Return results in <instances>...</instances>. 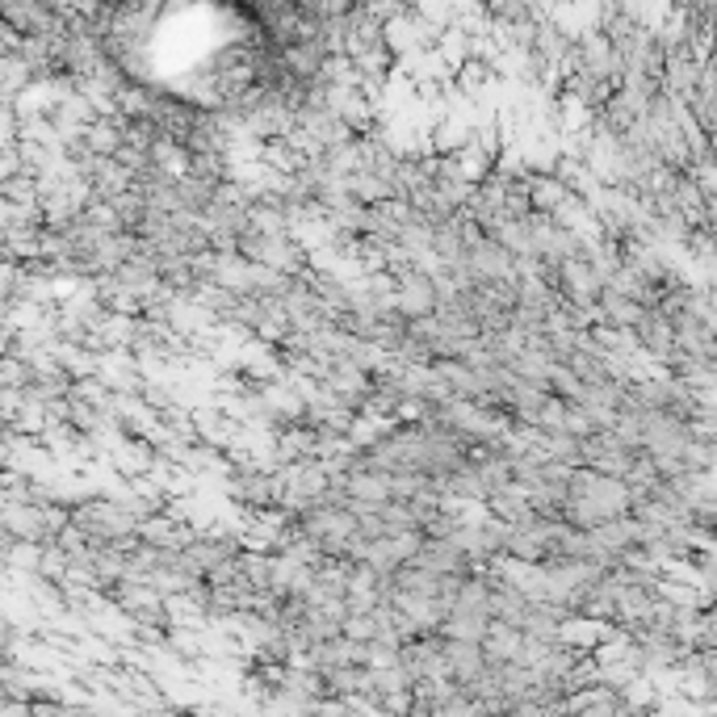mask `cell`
Returning <instances> with one entry per match:
<instances>
[{"instance_id":"21","label":"cell","mask_w":717,"mask_h":717,"mask_svg":"<svg viewBox=\"0 0 717 717\" xmlns=\"http://www.w3.org/2000/svg\"><path fill=\"white\" fill-rule=\"evenodd\" d=\"M344 496L357 503H369V508H383V503H390V478L378 475V470H357L344 482Z\"/></svg>"},{"instance_id":"8","label":"cell","mask_w":717,"mask_h":717,"mask_svg":"<svg viewBox=\"0 0 717 717\" xmlns=\"http://www.w3.org/2000/svg\"><path fill=\"white\" fill-rule=\"evenodd\" d=\"M634 340H638V353L650 357L655 365H668L671 353H675V335H671V323L659 311H646L634 328Z\"/></svg>"},{"instance_id":"32","label":"cell","mask_w":717,"mask_h":717,"mask_svg":"<svg viewBox=\"0 0 717 717\" xmlns=\"http://www.w3.org/2000/svg\"><path fill=\"white\" fill-rule=\"evenodd\" d=\"M432 717H482V709H478L470 696H462L454 688L441 705H432Z\"/></svg>"},{"instance_id":"15","label":"cell","mask_w":717,"mask_h":717,"mask_svg":"<svg viewBox=\"0 0 717 717\" xmlns=\"http://www.w3.org/2000/svg\"><path fill=\"white\" fill-rule=\"evenodd\" d=\"M89 190H93V202H114V197L135 190V177L118 160H96L93 172H89Z\"/></svg>"},{"instance_id":"10","label":"cell","mask_w":717,"mask_h":717,"mask_svg":"<svg viewBox=\"0 0 717 717\" xmlns=\"http://www.w3.org/2000/svg\"><path fill=\"white\" fill-rule=\"evenodd\" d=\"M487 512H491V521H500V525H508V528H525L537 521V516H533V503H528V496L516 482L503 487V491H496V496L487 500Z\"/></svg>"},{"instance_id":"30","label":"cell","mask_w":717,"mask_h":717,"mask_svg":"<svg viewBox=\"0 0 717 717\" xmlns=\"http://www.w3.org/2000/svg\"><path fill=\"white\" fill-rule=\"evenodd\" d=\"M139 403H144L147 411H156V416H164L168 407H177L181 399H177V386H168V383H144V390H139Z\"/></svg>"},{"instance_id":"34","label":"cell","mask_w":717,"mask_h":717,"mask_svg":"<svg viewBox=\"0 0 717 717\" xmlns=\"http://www.w3.org/2000/svg\"><path fill=\"white\" fill-rule=\"evenodd\" d=\"M361 13L374 25H390L395 18H403L407 4H399V0H369V4H361Z\"/></svg>"},{"instance_id":"27","label":"cell","mask_w":717,"mask_h":717,"mask_svg":"<svg viewBox=\"0 0 717 717\" xmlns=\"http://www.w3.org/2000/svg\"><path fill=\"white\" fill-rule=\"evenodd\" d=\"M340 638H349V642H357V646L378 642V617H374V613H349L344 625H340Z\"/></svg>"},{"instance_id":"20","label":"cell","mask_w":717,"mask_h":717,"mask_svg":"<svg viewBox=\"0 0 717 717\" xmlns=\"http://www.w3.org/2000/svg\"><path fill=\"white\" fill-rule=\"evenodd\" d=\"M525 197H528V210L533 215H546L550 218L558 206H562V197H567V190L554 181L550 172H528L525 177Z\"/></svg>"},{"instance_id":"28","label":"cell","mask_w":717,"mask_h":717,"mask_svg":"<svg viewBox=\"0 0 717 717\" xmlns=\"http://www.w3.org/2000/svg\"><path fill=\"white\" fill-rule=\"evenodd\" d=\"M110 206H114V215H118L122 231H130V236H135V231H139V223H144V215H147L144 197L130 190V193H122V197H114Z\"/></svg>"},{"instance_id":"14","label":"cell","mask_w":717,"mask_h":717,"mask_svg":"<svg viewBox=\"0 0 717 717\" xmlns=\"http://www.w3.org/2000/svg\"><path fill=\"white\" fill-rule=\"evenodd\" d=\"M528 613V600L516 592V588H508V583H491V592H487V617L496 625H508V629H521Z\"/></svg>"},{"instance_id":"16","label":"cell","mask_w":717,"mask_h":717,"mask_svg":"<svg viewBox=\"0 0 717 717\" xmlns=\"http://www.w3.org/2000/svg\"><path fill=\"white\" fill-rule=\"evenodd\" d=\"M482 668H487V659L475 642H445V671H449L454 688H466Z\"/></svg>"},{"instance_id":"11","label":"cell","mask_w":717,"mask_h":717,"mask_svg":"<svg viewBox=\"0 0 717 717\" xmlns=\"http://www.w3.org/2000/svg\"><path fill=\"white\" fill-rule=\"evenodd\" d=\"M210 286L243 298L248 286H252V264L243 261L239 252H215V261H210Z\"/></svg>"},{"instance_id":"24","label":"cell","mask_w":717,"mask_h":717,"mask_svg":"<svg viewBox=\"0 0 717 717\" xmlns=\"http://www.w3.org/2000/svg\"><path fill=\"white\" fill-rule=\"evenodd\" d=\"M487 629H491L487 617H475V613H449L436 634H441L445 642H475L478 646L482 638H487Z\"/></svg>"},{"instance_id":"31","label":"cell","mask_w":717,"mask_h":717,"mask_svg":"<svg viewBox=\"0 0 717 717\" xmlns=\"http://www.w3.org/2000/svg\"><path fill=\"white\" fill-rule=\"evenodd\" d=\"M80 218H84L93 231H101V236H118V231H122L118 215H114V206H110V202H89Z\"/></svg>"},{"instance_id":"12","label":"cell","mask_w":717,"mask_h":717,"mask_svg":"<svg viewBox=\"0 0 717 717\" xmlns=\"http://www.w3.org/2000/svg\"><path fill=\"white\" fill-rule=\"evenodd\" d=\"M273 457H277V466L315 462V429H307V424L277 429V432H273Z\"/></svg>"},{"instance_id":"26","label":"cell","mask_w":717,"mask_h":717,"mask_svg":"<svg viewBox=\"0 0 717 717\" xmlns=\"http://www.w3.org/2000/svg\"><path fill=\"white\" fill-rule=\"evenodd\" d=\"M680 466H684V470H714V466H717V441L688 436V445L680 449Z\"/></svg>"},{"instance_id":"9","label":"cell","mask_w":717,"mask_h":717,"mask_svg":"<svg viewBox=\"0 0 717 717\" xmlns=\"http://www.w3.org/2000/svg\"><path fill=\"white\" fill-rule=\"evenodd\" d=\"M478 650H482L487 668H512V663L525 659V634L491 622V629H487V638L478 642Z\"/></svg>"},{"instance_id":"25","label":"cell","mask_w":717,"mask_h":717,"mask_svg":"<svg viewBox=\"0 0 717 717\" xmlns=\"http://www.w3.org/2000/svg\"><path fill=\"white\" fill-rule=\"evenodd\" d=\"M390 500L395 503H411L416 496H424L432 491V478L420 475V470H390Z\"/></svg>"},{"instance_id":"5","label":"cell","mask_w":717,"mask_h":717,"mask_svg":"<svg viewBox=\"0 0 717 717\" xmlns=\"http://www.w3.org/2000/svg\"><path fill=\"white\" fill-rule=\"evenodd\" d=\"M96 383L105 386L114 399H139V390H144V374H139V365L135 357L118 349V353H105L101 365H96Z\"/></svg>"},{"instance_id":"2","label":"cell","mask_w":717,"mask_h":717,"mask_svg":"<svg viewBox=\"0 0 717 717\" xmlns=\"http://www.w3.org/2000/svg\"><path fill=\"white\" fill-rule=\"evenodd\" d=\"M688 445V424L675 420L668 411H646L642 420V454L646 457H680V449Z\"/></svg>"},{"instance_id":"18","label":"cell","mask_w":717,"mask_h":717,"mask_svg":"<svg viewBox=\"0 0 717 717\" xmlns=\"http://www.w3.org/2000/svg\"><path fill=\"white\" fill-rule=\"evenodd\" d=\"M596 315L604 328H622V332H634L638 328V319H642V307L638 303H629L622 294H613V289H604L596 298Z\"/></svg>"},{"instance_id":"6","label":"cell","mask_w":717,"mask_h":717,"mask_svg":"<svg viewBox=\"0 0 717 717\" xmlns=\"http://www.w3.org/2000/svg\"><path fill=\"white\" fill-rule=\"evenodd\" d=\"M462 264L470 269L475 282H516V273H512V257H508L503 248H496L487 236L466 248Z\"/></svg>"},{"instance_id":"35","label":"cell","mask_w":717,"mask_h":717,"mask_svg":"<svg viewBox=\"0 0 717 717\" xmlns=\"http://www.w3.org/2000/svg\"><path fill=\"white\" fill-rule=\"evenodd\" d=\"M18 130L22 122L13 114V101H0V147H18Z\"/></svg>"},{"instance_id":"4","label":"cell","mask_w":717,"mask_h":717,"mask_svg":"<svg viewBox=\"0 0 717 717\" xmlns=\"http://www.w3.org/2000/svg\"><path fill=\"white\" fill-rule=\"evenodd\" d=\"M571 47H574V38L558 22H550V18H542V22H537V30H533V43H528L533 59H537V64H546V68L558 72V76L571 68Z\"/></svg>"},{"instance_id":"17","label":"cell","mask_w":717,"mask_h":717,"mask_svg":"<svg viewBox=\"0 0 717 717\" xmlns=\"http://www.w3.org/2000/svg\"><path fill=\"white\" fill-rule=\"evenodd\" d=\"M323 47L319 43H294V47L282 50V72L289 76V80H303V84H315V76H319V68H323Z\"/></svg>"},{"instance_id":"23","label":"cell","mask_w":717,"mask_h":717,"mask_svg":"<svg viewBox=\"0 0 717 717\" xmlns=\"http://www.w3.org/2000/svg\"><path fill=\"white\" fill-rule=\"evenodd\" d=\"M147 160L156 172H164L172 181H181V177H190V151L181 144H172V139H156L151 151H147Z\"/></svg>"},{"instance_id":"7","label":"cell","mask_w":717,"mask_h":717,"mask_svg":"<svg viewBox=\"0 0 717 717\" xmlns=\"http://www.w3.org/2000/svg\"><path fill=\"white\" fill-rule=\"evenodd\" d=\"M671 335H675V353L696 357V361H714L717 328L701 323V319H693V315H680V319H671Z\"/></svg>"},{"instance_id":"33","label":"cell","mask_w":717,"mask_h":717,"mask_svg":"<svg viewBox=\"0 0 717 717\" xmlns=\"http://www.w3.org/2000/svg\"><path fill=\"white\" fill-rule=\"evenodd\" d=\"M378 210H383L386 218H390V223H395V227H399V231H403V227H411V223H420V210H416V206H411V202H407V197H390V202H383V206H378Z\"/></svg>"},{"instance_id":"29","label":"cell","mask_w":717,"mask_h":717,"mask_svg":"<svg viewBox=\"0 0 717 717\" xmlns=\"http://www.w3.org/2000/svg\"><path fill=\"white\" fill-rule=\"evenodd\" d=\"M190 177L206 181V185L227 181V156H190Z\"/></svg>"},{"instance_id":"13","label":"cell","mask_w":717,"mask_h":717,"mask_svg":"<svg viewBox=\"0 0 717 717\" xmlns=\"http://www.w3.org/2000/svg\"><path fill=\"white\" fill-rule=\"evenodd\" d=\"M608 629H613V625L592 622V617H567V622L558 625V646H567L574 655H592V650L608 638Z\"/></svg>"},{"instance_id":"3","label":"cell","mask_w":717,"mask_h":717,"mask_svg":"<svg viewBox=\"0 0 717 717\" xmlns=\"http://www.w3.org/2000/svg\"><path fill=\"white\" fill-rule=\"evenodd\" d=\"M411 567L429 571L432 579H466V574H470L466 554L457 550L449 537H424L420 550H416V558H411Z\"/></svg>"},{"instance_id":"19","label":"cell","mask_w":717,"mask_h":717,"mask_svg":"<svg viewBox=\"0 0 717 717\" xmlns=\"http://www.w3.org/2000/svg\"><path fill=\"white\" fill-rule=\"evenodd\" d=\"M503 558H512V562H528V567H542L550 554H546V542L537 537V528L525 525V528H508V537H503Z\"/></svg>"},{"instance_id":"36","label":"cell","mask_w":717,"mask_h":717,"mask_svg":"<svg viewBox=\"0 0 717 717\" xmlns=\"http://www.w3.org/2000/svg\"><path fill=\"white\" fill-rule=\"evenodd\" d=\"M315 717H349V701H335V696H323L315 705Z\"/></svg>"},{"instance_id":"22","label":"cell","mask_w":717,"mask_h":717,"mask_svg":"<svg viewBox=\"0 0 717 717\" xmlns=\"http://www.w3.org/2000/svg\"><path fill=\"white\" fill-rule=\"evenodd\" d=\"M84 147L96 160H114L122 147V118H96L84 126Z\"/></svg>"},{"instance_id":"1","label":"cell","mask_w":717,"mask_h":717,"mask_svg":"<svg viewBox=\"0 0 717 717\" xmlns=\"http://www.w3.org/2000/svg\"><path fill=\"white\" fill-rule=\"evenodd\" d=\"M390 311L407 319V323H416V319H429L436 311V289H432V277L429 273H420L416 264H403V269H390Z\"/></svg>"}]
</instances>
